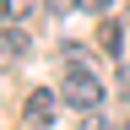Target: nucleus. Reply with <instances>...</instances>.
<instances>
[{"mask_svg":"<svg viewBox=\"0 0 130 130\" xmlns=\"http://www.w3.org/2000/svg\"><path fill=\"white\" fill-rule=\"evenodd\" d=\"M65 103H71V108H98V103H103V81H98L92 71H81V65L65 71Z\"/></svg>","mask_w":130,"mask_h":130,"instance_id":"nucleus-1","label":"nucleus"},{"mask_svg":"<svg viewBox=\"0 0 130 130\" xmlns=\"http://www.w3.org/2000/svg\"><path fill=\"white\" fill-rule=\"evenodd\" d=\"M54 108H60V98L54 92H49V87H32L27 92V103H22V114H27V125H54Z\"/></svg>","mask_w":130,"mask_h":130,"instance_id":"nucleus-2","label":"nucleus"},{"mask_svg":"<svg viewBox=\"0 0 130 130\" xmlns=\"http://www.w3.org/2000/svg\"><path fill=\"white\" fill-rule=\"evenodd\" d=\"M22 54H27V32L0 27V65H11V60H22Z\"/></svg>","mask_w":130,"mask_h":130,"instance_id":"nucleus-3","label":"nucleus"},{"mask_svg":"<svg viewBox=\"0 0 130 130\" xmlns=\"http://www.w3.org/2000/svg\"><path fill=\"white\" fill-rule=\"evenodd\" d=\"M119 43H125L119 22H108V16H103V27H98V49H108V54H119Z\"/></svg>","mask_w":130,"mask_h":130,"instance_id":"nucleus-4","label":"nucleus"},{"mask_svg":"<svg viewBox=\"0 0 130 130\" xmlns=\"http://www.w3.org/2000/svg\"><path fill=\"white\" fill-rule=\"evenodd\" d=\"M38 6H43V0H6V6H0V11H6L11 22H27V16L38 11Z\"/></svg>","mask_w":130,"mask_h":130,"instance_id":"nucleus-5","label":"nucleus"},{"mask_svg":"<svg viewBox=\"0 0 130 130\" xmlns=\"http://www.w3.org/2000/svg\"><path fill=\"white\" fill-rule=\"evenodd\" d=\"M108 6L114 0H81V11H92V16H108Z\"/></svg>","mask_w":130,"mask_h":130,"instance_id":"nucleus-6","label":"nucleus"},{"mask_svg":"<svg viewBox=\"0 0 130 130\" xmlns=\"http://www.w3.org/2000/svg\"><path fill=\"white\" fill-rule=\"evenodd\" d=\"M81 130H108V119H103V114H92V108H87V119H81Z\"/></svg>","mask_w":130,"mask_h":130,"instance_id":"nucleus-7","label":"nucleus"},{"mask_svg":"<svg viewBox=\"0 0 130 130\" xmlns=\"http://www.w3.org/2000/svg\"><path fill=\"white\" fill-rule=\"evenodd\" d=\"M81 6V0H49V11H54V16H65V11H76Z\"/></svg>","mask_w":130,"mask_h":130,"instance_id":"nucleus-8","label":"nucleus"},{"mask_svg":"<svg viewBox=\"0 0 130 130\" xmlns=\"http://www.w3.org/2000/svg\"><path fill=\"white\" fill-rule=\"evenodd\" d=\"M125 130H130V125H125Z\"/></svg>","mask_w":130,"mask_h":130,"instance_id":"nucleus-9","label":"nucleus"}]
</instances>
